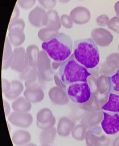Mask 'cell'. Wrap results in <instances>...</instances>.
Wrapping results in <instances>:
<instances>
[{
    "label": "cell",
    "mask_w": 119,
    "mask_h": 146,
    "mask_svg": "<svg viewBox=\"0 0 119 146\" xmlns=\"http://www.w3.org/2000/svg\"><path fill=\"white\" fill-rule=\"evenodd\" d=\"M71 38L62 33L42 43V48L54 61L63 62L70 58L72 51Z\"/></svg>",
    "instance_id": "6da1fadb"
},
{
    "label": "cell",
    "mask_w": 119,
    "mask_h": 146,
    "mask_svg": "<svg viewBox=\"0 0 119 146\" xmlns=\"http://www.w3.org/2000/svg\"><path fill=\"white\" fill-rule=\"evenodd\" d=\"M73 52L76 60L87 69L96 67L100 62L99 49L94 41L91 38L75 41Z\"/></svg>",
    "instance_id": "7a4b0ae2"
},
{
    "label": "cell",
    "mask_w": 119,
    "mask_h": 146,
    "mask_svg": "<svg viewBox=\"0 0 119 146\" xmlns=\"http://www.w3.org/2000/svg\"><path fill=\"white\" fill-rule=\"evenodd\" d=\"M58 74L61 81L66 86L75 82H88V77L91 75L88 69L76 60L74 54L63 62Z\"/></svg>",
    "instance_id": "3957f363"
},
{
    "label": "cell",
    "mask_w": 119,
    "mask_h": 146,
    "mask_svg": "<svg viewBox=\"0 0 119 146\" xmlns=\"http://www.w3.org/2000/svg\"><path fill=\"white\" fill-rule=\"evenodd\" d=\"M66 92L68 98L76 104H85L91 98V89L88 82L72 83L68 86Z\"/></svg>",
    "instance_id": "277c9868"
},
{
    "label": "cell",
    "mask_w": 119,
    "mask_h": 146,
    "mask_svg": "<svg viewBox=\"0 0 119 146\" xmlns=\"http://www.w3.org/2000/svg\"><path fill=\"white\" fill-rule=\"evenodd\" d=\"M44 50L39 52L37 68L41 79L45 81H50L54 78L51 66V61Z\"/></svg>",
    "instance_id": "5b68a950"
},
{
    "label": "cell",
    "mask_w": 119,
    "mask_h": 146,
    "mask_svg": "<svg viewBox=\"0 0 119 146\" xmlns=\"http://www.w3.org/2000/svg\"><path fill=\"white\" fill-rule=\"evenodd\" d=\"M102 129L100 127L96 126L86 132L85 141L88 146H108L110 144V139L106 135H101Z\"/></svg>",
    "instance_id": "8992f818"
},
{
    "label": "cell",
    "mask_w": 119,
    "mask_h": 146,
    "mask_svg": "<svg viewBox=\"0 0 119 146\" xmlns=\"http://www.w3.org/2000/svg\"><path fill=\"white\" fill-rule=\"evenodd\" d=\"M103 117L101 122L102 129L109 135L116 134L119 131V115L118 113L102 111Z\"/></svg>",
    "instance_id": "52a82bcc"
},
{
    "label": "cell",
    "mask_w": 119,
    "mask_h": 146,
    "mask_svg": "<svg viewBox=\"0 0 119 146\" xmlns=\"http://www.w3.org/2000/svg\"><path fill=\"white\" fill-rule=\"evenodd\" d=\"M9 121L14 126L21 128L31 127L33 122V117L28 112H12L9 116Z\"/></svg>",
    "instance_id": "ba28073f"
},
{
    "label": "cell",
    "mask_w": 119,
    "mask_h": 146,
    "mask_svg": "<svg viewBox=\"0 0 119 146\" xmlns=\"http://www.w3.org/2000/svg\"><path fill=\"white\" fill-rule=\"evenodd\" d=\"M28 20L31 25L34 27L46 26L48 23L47 11L43 8L37 6L29 13Z\"/></svg>",
    "instance_id": "9c48e42d"
},
{
    "label": "cell",
    "mask_w": 119,
    "mask_h": 146,
    "mask_svg": "<svg viewBox=\"0 0 119 146\" xmlns=\"http://www.w3.org/2000/svg\"><path fill=\"white\" fill-rule=\"evenodd\" d=\"M13 53L11 68L16 72H22L29 66L26 52L24 48L21 47L15 49Z\"/></svg>",
    "instance_id": "30bf717a"
},
{
    "label": "cell",
    "mask_w": 119,
    "mask_h": 146,
    "mask_svg": "<svg viewBox=\"0 0 119 146\" xmlns=\"http://www.w3.org/2000/svg\"><path fill=\"white\" fill-rule=\"evenodd\" d=\"M72 21L77 25H84L88 23L91 18V14L87 8L78 7L72 9L70 13Z\"/></svg>",
    "instance_id": "8fae6325"
},
{
    "label": "cell",
    "mask_w": 119,
    "mask_h": 146,
    "mask_svg": "<svg viewBox=\"0 0 119 146\" xmlns=\"http://www.w3.org/2000/svg\"><path fill=\"white\" fill-rule=\"evenodd\" d=\"M24 29L25 28L20 27H9V39L14 46H20L25 42Z\"/></svg>",
    "instance_id": "7c38bea8"
},
{
    "label": "cell",
    "mask_w": 119,
    "mask_h": 146,
    "mask_svg": "<svg viewBox=\"0 0 119 146\" xmlns=\"http://www.w3.org/2000/svg\"><path fill=\"white\" fill-rule=\"evenodd\" d=\"M24 96L26 99L31 103L36 104L43 100L44 93L41 87L33 86L27 88L24 92Z\"/></svg>",
    "instance_id": "4fadbf2b"
},
{
    "label": "cell",
    "mask_w": 119,
    "mask_h": 146,
    "mask_svg": "<svg viewBox=\"0 0 119 146\" xmlns=\"http://www.w3.org/2000/svg\"><path fill=\"white\" fill-rule=\"evenodd\" d=\"M75 127V123L66 117H62L58 122L57 132L60 137H67L71 133Z\"/></svg>",
    "instance_id": "5bb4252c"
},
{
    "label": "cell",
    "mask_w": 119,
    "mask_h": 146,
    "mask_svg": "<svg viewBox=\"0 0 119 146\" xmlns=\"http://www.w3.org/2000/svg\"><path fill=\"white\" fill-rule=\"evenodd\" d=\"M32 136L30 132L24 129H19L12 135L13 143L17 146H23L30 143Z\"/></svg>",
    "instance_id": "9a60e30c"
},
{
    "label": "cell",
    "mask_w": 119,
    "mask_h": 146,
    "mask_svg": "<svg viewBox=\"0 0 119 146\" xmlns=\"http://www.w3.org/2000/svg\"><path fill=\"white\" fill-rule=\"evenodd\" d=\"M49 97L52 103L57 105H62L65 102V93L63 88L58 86H55L50 89Z\"/></svg>",
    "instance_id": "2e32d148"
},
{
    "label": "cell",
    "mask_w": 119,
    "mask_h": 146,
    "mask_svg": "<svg viewBox=\"0 0 119 146\" xmlns=\"http://www.w3.org/2000/svg\"><path fill=\"white\" fill-rule=\"evenodd\" d=\"M102 110L113 113H119V95L109 93L108 101L101 107Z\"/></svg>",
    "instance_id": "e0dca14e"
},
{
    "label": "cell",
    "mask_w": 119,
    "mask_h": 146,
    "mask_svg": "<svg viewBox=\"0 0 119 146\" xmlns=\"http://www.w3.org/2000/svg\"><path fill=\"white\" fill-rule=\"evenodd\" d=\"M48 23L46 27L51 30L58 31L61 28V23L60 17L58 13L54 9L48 10Z\"/></svg>",
    "instance_id": "ac0fdd59"
},
{
    "label": "cell",
    "mask_w": 119,
    "mask_h": 146,
    "mask_svg": "<svg viewBox=\"0 0 119 146\" xmlns=\"http://www.w3.org/2000/svg\"><path fill=\"white\" fill-rule=\"evenodd\" d=\"M26 54L28 65L31 67L37 68L38 60L39 56V49L36 45H29L26 49Z\"/></svg>",
    "instance_id": "d6986e66"
},
{
    "label": "cell",
    "mask_w": 119,
    "mask_h": 146,
    "mask_svg": "<svg viewBox=\"0 0 119 146\" xmlns=\"http://www.w3.org/2000/svg\"><path fill=\"white\" fill-rule=\"evenodd\" d=\"M57 134V129L55 127L43 130L39 134V142L41 145H51L55 140Z\"/></svg>",
    "instance_id": "ffe728a7"
},
{
    "label": "cell",
    "mask_w": 119,
    "mask_h": 146,
    "mask_svg": "<svg viewBox=\"0 0 119 146\" xmlns=\"http://www.w3.org/2000/svg\"><path fill=\"white\" fill-rule=\"evenodd\" d=\"M12 107L14 111L19 112H28L32 108L31 102L21 97L17 98L12 103Z\"/></svg>",
    "instance_id": "44dd1931"
},
{
    "label": "cell",
    "mask_w": 119,
    "mask_h": 146,
    "mask_svg": "<svg viewBox=\"0 0 119 146\" xmlns=\"http://www.w3.org/2000/svg\"><path fill=\"white\" fill-rule=\"evenodd\" d=\"M23 90L24 85L22 82L15 80L11 82L10 90L5 94V96L9 99H14L20 95Z\"/></svg>",
    "instance_id": "7402d4cb"
},
{
    "label": "cell",
    "mask_w": 119,
    "mask_h": 146,
    "mask_svg": "<svg viewBox=\"0 0 119 146\" xmlns=\"http://www.w3.org/2000/svg\"><path fill=\"white\" fill-rule=\"evenodd\" d=\"M55 116L51 110L49 108H43L37 113V122L41 123H46L51 121Z\"/></svg>",
    "instance_id": "603a6c76"
},
{
    "label": "cell",
    "mask_w": 119,
    "mask_h": 146,
    "mask_svg": "<svg viewBox=\"0 0 119 146\" xmlns=\"http://www.w3.org/2000/svg\"><path fill=\"white\" fill-rule=\"evenodd\" d=\"M108 90L109 93H113L119 95V72L111 77H108Z\"/></svg>",
    "instance_id": "cb8c5ba5"
},
{
    "label": "cell",
    "mask_w": 119,
    "mask_h": 146,
    "mask_svg": "<svg viewBox=\"0 0 119 146\" xmlns=\"http://www.w3.org/2000/svg\"><path fill=\"white\" fill-rule=\"evenodd\" d=\"M59 33L58 31L51 30L48 27L42 28L39 31L38 35L40 40L44 42H47Z\"/></svg>",
    "instance_id": "d4e9b609"
},
{
    "label": "cell",
    "mask_w": 119,
    "mask_h": 146,
    "mask_svg": "<svg viewBox=\"0 0 119 146\" xmlns=\"http://www.w3.org/2000/svg\"><path fill=\"white\" fill-rule=\"evenodd\" d=\"M87 128L82 124H80L75 127L72 132V137L78 141L84 140L85 139Z\"/></svg>",
    "instance_id": "484cf974"
},
{
    "label": "cell",
    "mask_w": 119,
    "mask_h": 146,
    "mask_svg": "<svg viewBox=\"0 0 119 146\" xmlns=\"http://www.w3.org/2000/svg\"><path fill=\"white\" fill-rule=\"evenodd\" d=\"M10 44L11 43H10L8 38H6L4 50H3V61L9 60L13 55V52H12V48H11Z\"/></svg>",
    "instance_id": "4316f807"
},
{
    "label": "cell",
    "mask_w": 119,
    "mask_h": 146,
    "mask_svg": "<svg viewBox=\"0 0 119 146\" xmlns=\"http://www.w3.org/2000/svg\"><path fill=\"white\" fill-rule=\"evenodd\" d=\"M61 25L65 28L67 29L71 28L73 26V21L70 15L66 14H63L60 17Z\"/></svg>",
    "instance_id": "83f0119b"
},
{
    "label": "cell",
    "mask_w": 119,
    "mask_h": 146,
    "mask_svg": "<svg viewBox=\"0 0 119 146\" xmlns=\"http://www.w3.org/2000/svg\"><path fill=\"white\" fill-rule=\"evenodd\" d=\"M39 4L43 8L50 10L56 7L57 0H38Z\"/></svg>",
    "instance_id": "f1b7e54d"
},
{
    "label": "cell",
    "mask_w": 119,
    "mask_h": 146,
    "mask_svg": "<svg viewBox=\"0 0 119 146\" xmlns=\"http://www.w3.org/2000/svg\"><path fill=\"white\" fill-rule=\"evenodd\" d=\"M37 0H18L19 6L25 9H29L32 7L36 3Z\"/></svg>",
    "instance_id": "f546056e"
},
{
    "label": "cell",
    "mask_w": 119,
    "mask_h": 146,
    "mask_svg": "<svg viewBox=\"0 0 119 146\" xmlns=\"http://www.w3.org/2000/svg\"><path fill=\"white\" fill-rule=\"evenodd\" d=\"M56 118L55 117L51 121L48 123H41L37 122V126L40 129L42 130L48 129L54 127V126L56 123Z\"/></svg>",
    "instance_id": "4dcf8cb0"
},
{
    "label": "cell",
    "mask_w": 119,
    "mask_h": 146,
    "mask_svg": "<svg viewBox=\"0 0 119 146\" xmlns=\"http://www.w3.org/2000/svg\"><path fill=\"white\" fill-rule=\"evenodd\" d=\"M109 18L108 15L103 14L98 16L96 19V21L98 25L100 26L106 25L108 23H109Z\"/></svg>",
    "instance_id": "1f68e13d"
},
{
    "label": "cell",
    "mask_w": 119,
    "mask_h": 146,
    "mask_svg": "<svg viewBox=\"0 0 119 146\" xmlns=\"http://www.w3.org/2000/svg\"><path fill=\"white\" fill-rule=\"evenodd\" d=\"M108 27L113 29L119 27V18L115 16L112 18L108 23Z\"/></svg>",
    "instance_id": "d6a6232c"
},
{
    "label": "cell",
    "mask_w": 119,
    "mask_h": 146,
    "mask_svg": "<svg viewBox=\"0 0 119 146\" xmlns=\"http://www.w3.org/2000/svg\"><path fill=\"white\" fill-rule=\"evenodd\" d=\"M2 92L5 94L11 88V83L6 79H2Z\"/></svg>",
    "instance_id": "836d02e7"
},
{
    "label": "cell",
    "mask_w": 119,
    "mask_h": 146,
    "mask_svg": "<svg viewBox=\"0 0 119 146\" xmlns=\"http://www.w3.org/2000/svg\"><path fill=\"white\" fill-rule=\"evenodd\" d=\"M54 79L55 80V83L56 84L57 86L61 88H63V89L66 87V86H65L63 84V82H62L61 80H60L58 74H55Z\"/></svg>",
    "instance_id": "e575fe53"
},
{
    "label": "cell",
    "mask_w": 119,
    "mask_h": 146,
    "mask_svg": "<svg viewBox=\"0 0 119 146\" xmlns=\"http://www.w3.org/2000/svg\"><path fill=\"white\" fill-rule=\"evenodd\" d=\"M20 13V12L19 9V7L17 6H15L10 21L19 19Z\"/></svg>",
    "instance_id": "d590c367"
},
{
    "label": "cell",
    "mask_w": 119,
    "mask_h": 146,
    "mask_svg": "<svg viewBox=\"0 0 119 146\" xmlns=\"http://www.w3.org/2000/svg\"><path fill=\"white\" fill-rule=\"evenodd\" d=\"M4 110H5V115L6 116L9 115L10 111V108L8 103H7L5 100H3Z\"/></svg>",
    "instance_id": "8d00e7d4"
},
{
    "label": "cell",
    "mask_w": 119,
    "mask_h": 146,
    "mask_svg": "<svg viewBox=\"0 0 119 146\" xmlns=\"http://www.w3.org/2000/svg\"><path fill=\"white\" fill-rule=\"evenodd\" d=\"M63 62H58L54 61L52 63V68L54 69H57L61 66Z\"/></svg>",
    "instance_id": "74e56055"
},
{
    "label": "cell",
    "mask_w": 119,
    "mask_h": 146,
    "mask_svg": "<svg viewBox=\"0 0 119 146\" xmlns=\"http://www.w3.org/2000/svg\"><path fill=\"white\" fill-rule=\"evenodd\" d=\"M114 9H115L117 17L119 18V1L115 3L114 5Z\"/></svg>",
    "instance_id": "f35d334b"
},
{
    "label": "cell",
    "mask_w": 119,
    "mask_h": 146,
    "mask_svg": "<svg viewBox=\"0 0 119 146\" xmlns=\"http://www.w3.org/2000/svg\"><path fill=\"white\" fill-rule=\"evenodd\" d=\"M119 144V136L116 138L113 143V146H117Z\"/></svg>",
    "instance_id": "ab89813d"
},
{
    "label": "cell",
    "mask_w": 119,
    "mask_h": 146,
    "mask_svg": "<svg viewBox=\"0 0 119 146\" xmlns=\"http://www.w3.org/2000/svg\"><path fill=\"white\" fill-rule=\"evenodd\" d=\"M70 0H58V1L61 3H68V2L70 1Z\"/></svg>",
    "instance_id": "60d3db41"
},
{
    "label": "cell",
    "mask_w": 119,
    "mask_h": 146,
    "mask_svg": "<svg viewBox=\"0 0 119 146\" xmlns=\"http://www.w3.org/2000/svg\"><path fill=\"white\" fill-rule=\"evenodd\" d=\"M23 146H37L36 144H34L33 143H29L28 144H27V145H25Z\"/></svg>",
    "instance_id": "b9f144b4"
},
{
    "label": "cell",
    "mask_w": 119,
    "mask_h": 146,
    "mask_svg": "<svg viewBox=\"0 0 119 146\" xmlns=\"http://www.w3.org/2000/svg\"><path fill=\"white\" fill-rule=\"evenodd\" d=\"M41 146H53L50 144H45V145H41Z\"/></svg>",
    "instance_id": "7bdbcfd3"
},
{
    "label": "cell",
    "mask_w": 119,
    "mask_h": 146,
    "mask_svg": "<svg viewBox=\"0 0 119 146\" xmlns=\"http://www.w3.org/2000/svg\"><path fill=\"white\" fill-rule=\"evenodd\" d=\"M119 146V145H118V146Z\"/></svg>",
    "instance_id": "ee69618b"
},
{
    "label": "cell",
    "mask_w": 119,
    "mask_h": 146,
    "mask_svg": "<svg viewBox=\"0 0 119 146\" xmlns=\"http://www.w3.org/2000/svg\"><path fill=\"white\" fill-rule=\"evenodd\" d=\"M118 72H119V70H118Z\"/></svg>",
    "instance_id": "f6af8a7d"
},
{
    "label": "cell",
    "mask_w": 119,
    "mask_h": 146,
    "mask_svg": "<svg viewBox=\"0 0 119 146\" xmlns=\"http://www.w3.org/2000/svg\"><path fill=\"white\" fill-rule=\"evenodd\" d=\"M80 1H82V0H80Z\"/></svg>",
    "instance_id": "bcb514c9"
}]
</instances>
